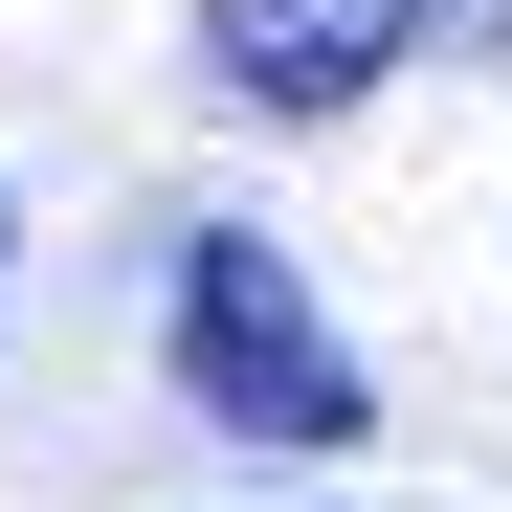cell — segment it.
<instances>
[{
	"instance_id": "cell-1",
	"label": "cell",
	"mask_w": 512,
	"mask_h": 512,
	"mask_svg": "<svg viewBox=\"0 0 512 512\" xmlns=\"http://www.w3.org/2000/svg\"><path fill=\"white\" fill-rule=\"evenodd\" d=\"M156 357H179V401L201 423H245V446H379V401H357V357L312 334V290H290V245H179V290H156Z\"/></svg>"
},
{
	"instance_id": "cell-2",
	"label": "cell",
	"mask_w": 512,
	"mask_h": 512,
	"mask_svg": "<svg viewBox=\"0 0 512 512\" xmlns=\"http://www.w3.org/2000/svg\"><path fill=\"white\" fill-rule=\"evenodd\" d=\"M423 45H512V0H201V67L245 112H357Z\"/></svg>"
}]
</instances>
